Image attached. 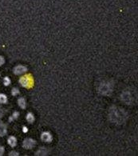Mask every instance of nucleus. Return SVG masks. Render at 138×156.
<instances>
[{
  "mask_svg": "<svg viewBox=\"0 0 138 156\" xmlns=\"http://www.w3.org/2000/svg\"><path fill=\"white\" fill-rule=\"evenodd\" d=\"M109 119L111 122L117 124H122L126 122L127 119V113L125 110L120 107H113L109 111Z\"/></svg>",
  "mask_w": 138,
  "mask_h": 156,
  "instance_id": "f257e3e1",
  "label": "nucleus"
},
{
  "mask_svg": "<svg viewBox=\"0 0 138 156\" xmlns=\"http://www.w3.org/2000/svg\"><path fill=\"white\" fill-rule=\"evenodd\" d=\"M113 84L109 83V82H103L100 84L99 87H98V90L102 94L104 95H109L113 91Z\"/></svg>",
  "mask_w": 138,
  "mask_h": 156,
  "instance_id": "f03ea898",
  "label": "nucleus"
},
{
  "mask_svg": "<svg viewBox=\"0 0 138 156\" xmlns=\"http://www.w3.org/2000/svg\"><path fill=\"white\" fill-rule=\"evenodd\" d=\"M19 83L23 87L26 88H31L34 86V79L30 75H24L22 77L20 78Z\"/></svg>",
  "mask_w": 138,
  "mask_h": 156,
  "instance_id": "7ed1b4c3",
  "label": "nucleus"
},
{
  "mask_svg": "<svg viewBox=\"0 0 138 156\" xmlns=\"http://www.w3.org/2000/svg\"><path fill=\"white\" fill-rule=\"evenodd\" d=\"M121 99L126 104H131L133 102V97L129 91H124L121 94Z\"/></svg>",
  "mask_w": 138,
  "mask_h": 156,
  "instance_id": "20e7f679",
  "label": "nucleus"
},
{
  "mask_svg": "<svg viewBox=\"0 0 138 156\" xmlns=\"http://www.w3.org/2000/svg\"><path fill=\"white\" fill-rule=\"evenodd\" d=\"M36 145V141L33 139H26L22 143V147H23L25 149H32L33 147H34V146Z\"/></svg>",
  "mask_w": 138,
  "mask_h": 156,
  "instance_id": "39448f33",
  "label": "nucleus"
},
{
  "mask_svg": "<svg viewBox=\"0 0 138 156\" xmlns=\"http://www.w3.org/2000/svg\"><path fill=\"white\" fill-rule=\"evenodd\" d=\"M26 71H27V67L23 65H18L13 69V72L16 75H22V74L26 72Z\"/></svg>",
  "mask_w": 138,
  "mask_h": 156,
  "instance_id": "423d86ee",
  "label": "nucleus"
},
{
  "mask_svg": "<svg viewBox=\"0 0 138 156\" xmlns=\"http://www.w3.org/2000/svg\"><path fill=\"white\" fill-rule=\"evenodd\" d=\"M41 139L45 143H51L53 140V136L49 131H45L41 135Z\"/></svg>",
  "mask_w": 138,
  "mask_h": 156,
  "instance_id": "0eeeda50",
  "label": "nucleus"
},
{
  "mask_svg": "<svg viewBox=\"0 0 138 156\" xmlns=\"http://www.w3.org/2000/svg\"><path fill=\"white\" fill-rule=\"evenodd\" d=\"M7 142H8V144L11 146V147H15V146H16V144H17V139H16V138L14 136L9 137Z\"/></svg>",
  "mask_w": 138,
  "mask_h": 156,
  "instance_id": "6e6552de",
  "label": "nucleus"
},
{
  "mask_svg": "<svg viewBox=\"0 0 138 156\" xmlns=\"http://www.w3.org/2000/svg\"><path fill=\"white\" fill-rule=\"evenodd\" d=\"M7 133V128L4 123H0V137L4 136Z\"/></svg>",
  "mask_w": 138,
  "mask_h": 156,
  "instance_id": "1a4fd4ad",
  "label": "nucleus"
},
{
  "mask_svg": "<svg viewBox=\"0 0 138 156\" xmlns=\"http://www.w3.org/2000/svg\"><path fill=\"white\" fill-rule=\"evenodd\" d=\"M47 154H48V151H47V149H46L44 147H40L38 151H37L36 154H36V155H47Z\"/></svg>",
  "mask_w": 138,
  "mask_h": 156,
  "instance_id": "9d476101",
  "label": "nucleus"
},
{
  "mask_svg": "<svg viewBox=\"0 0 138 156\" xmlns=\"http://www.w3.org/2000/svg\"><path fill=\"white\" fill-rule=\"evenodd\" d=\"M18 104L22 109H25L26 107V100L24 98H19L18 99Z\"/></svg>",
  "mask_w": 138,
  "mask_h": 156,
  "instance_id": "9b49d317",
  "label": "nucleus"
},
{
  "mask_svg": "<svg viewBox=\"0 0 138 156\" xmlns=\"http://www.w3.org/2000/svg\"><path fill=\"white\" fill-rule=\"evenodd\" d=\"M26 120L29 123H33L34 122V116L32 113H28L26 115Z\"/></svg>",
  "mask_w": 138,
  "mask_h": 156,
  "instance_id": "f8f14e48",
  "label": "nucleus"
},
{
  "mask_svg": "<svg viewBox=\"0 0 138 156\" xmlns=\"http://www.w3.org/2000/svg\"><path fill=\"white\" fill-rule=\"evenodd\" d=\"M7 103V97L6 96V94H0V103Z\"/></svg>",
  "mask_w": 138,
  "mask_h": 156,
  "instance_id": "ddd939ff",
  "label": "nucleus"
},
{
  "mask_svg": "<svg viewBox=\"0 0 138 156\" xmlns=\"http://www.w3.org/2000/svg\"><path fill=\"white\" fill-rule=\"evenodd\" d=\"M19 113L18 112V111H15V112H14L12 115V116L11 117H10V119H9V122H12L13 120L15 119H17L18 118H19Z\"/></svg>",
  "mask_w": 138,
  "mask_h": 156,
  "instance_id": "4468645a",
  "label": "nucleus"
},
{
  "mask_svg": "<svg viewBox=\"0 0 138 156\" xmlns=\"http://www.w3.org/2000/svg\"><path fill=\"white\" fill-rule=\"evenodd\" d=\"M3 83L5 86H9L11 84V79H9L8 77H5L3 79Z\"/></svg>",
  "mask_w": 138,
  "mask_h": 156,
  "instance_id": "2eb2a0df",
  "label": "nucleus"
},
{
  "mask_svg": "<svg viewBox=\"0 0 138 156\" xmlns=\"http://www.w3.org/2000/svg\"><path fill=\"white\" fill-rule=\"evenodd\" d=\"M11 94H12V95H14V96H15V95H17V94H19V90L18 89V88H13L12 89V91H11Z\"/></svg>",
  "mask_w": 138,
  "mask_h": 156,
  "instance_id": "dca6fc26",
  "label": "nucleus"
},
{
  "mask_svg": "<svg viewBox=\"0 0 138 156\" xmlns=\"http://www.w3.org/2000/svg\"><path fill=\"white\" fill-rule=\"evenodd\" d=\"M4 62H5L4 58H3L2 56L0 55V66H2V65L4 64Z\"/></svg>",
  "mask_w": 138,
  "mask_h": 156,
  "instance_id": "f3484780",
  "label": "nucleus"
},
{
  "mask_svg": "<svg viewBox=\"0 0 138 156\" xmlns=\"http://www.w3.org/2000/svg\"><path fill=\"white\" fill-rule=\"evenodd\" d=\"M4 148H3V147H1L0 146V156L2 155V154H4Z\"/></svg>",
  "mask_w": 138,
  "mask_h": 156,
  "instance_id": "a211bd4d",
  "label": "nucleus"
},
{
  "mask_svg": "<svg viewBox=\"0 0 138 156\" xmlns=\"http://www.w3.org/2000/svg\"><path fill=\"white\" fill-rule=\"evenodd\" d=\"M4 113H5V111L4 110H3V108H0V118L3 116Z\"/></svg>",
  "mask_w": 138,
  "mask_h": 156,
  "instance_id": "6ab92c4d",
  "label": "nucleus"
},
{
  "mask_svg": "<svg viewBox=\"0 0 138 156\" xmlns=\"http://www.w3.org/2000/svg\"><path fill=\"white\" fill-rule=\"evenodd\" d=\"M9 155H11V156L16 155V156H18V155H19V153H18V152H16V151H11V153L9 154Z\"/></svg>",
  "mask_w": 138,
  "mask_h": 156,
  "instance_id": "aec40b11",
  "label": "nucleus"
},
{
  "mask_svg": "<svg viewBox=\"0 0 138 156\" xmlns=\"http://www.w3.org/2000/svg\"><path fill=\"white\" fill-rule=\"evenodd\" d=\"M22 130H23L24 133H26L28 131L27 127H26V126H23V129H22Z\"/></svg>",
  "mask_w": 138,
  "mask_h": 156,
  "instance_id": "412c9836",
  "label": "nucleus"
}]
</instances>
